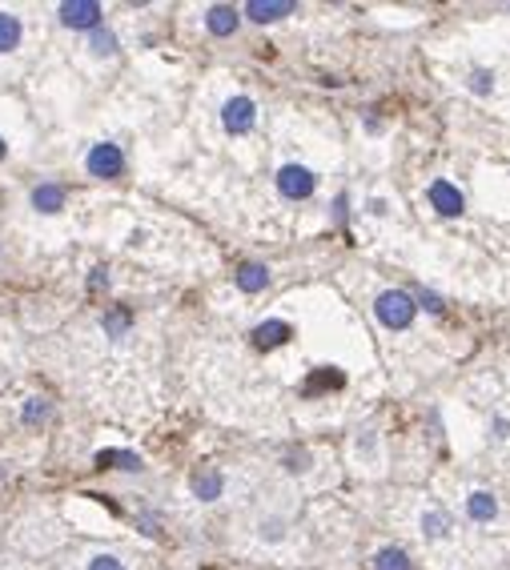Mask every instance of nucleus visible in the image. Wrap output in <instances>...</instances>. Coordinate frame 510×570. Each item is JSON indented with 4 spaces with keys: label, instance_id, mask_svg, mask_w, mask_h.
Wrapping results in <instances>:
<instances>
[{
    "label": "nucleus",
    "instance_id": "obj_12",
    "mask_svg": "<svg viewBox=\"0 0 510 570\" xmlns=\"http://www.w3.org/2000/svg\"><path fill=\"white\" fill-rule=\"evenodd\" d=\"M21 40H25V24H21V16L0 12V56H4V53H17Z\"/></svg>",
    "mask_w": 510,
    "mask_h": 570
},
{
    "label": "nucleus",
    "instance_id": "obj_8",
    "mask_svg": "<svg viewBox=\"0 0 510 570\" xmlns=\"http://www.w3.org/2000/svg\"><path fill=\"white\" fill-rule=\"evenodd\" d=\"M290 337H293V326L282 318H269L253 329V345H258V350H277V345H285Z\"/></svg>",
    "mask_w": 510,
    "mask_h": 570
},
{
    "label": "nucleus",
    "instance_id": "obj_3",
    "mask_svg": "<svg viewBox=\"0 0 510 570\" xmlns=\"http://www.w3.org/2000/svg\"><path fill=\"white\" fill-rule=\"evenodd\" d=\"M85 169H89V177H101V181H113V177H121L125 173L121 145H113V141L93 145V149L85 153Z\"/></svg>",
    "mask_w": 510,
    "mask_h": 570
},
{
    "label": "nucleus",
    "instance_id": "obj_15",
    "mask_svg": "<svg viewBox=\"0 0 510 570\" xmlns=\"http://www.w3.org/2000/svg\"><path fill=\"white\" fill-rule=\"evenodd\" d=\"M374 570H414V566H410V554H406L402 546H382V550L374 554Z\"/></svg>",
    "mask_w": 510,
    "mask_h": 570
},
{
    "label": "nucleus",
    "instance_id": "obj_16",
    "mask_svg": "<svg viewBox=\"0 0 510 570\" xmlns=\"http://www.w3.org/2000/svg\"><path fill=\"white\" fill-rule=\"evenodd\" d=\"M101 326H105V334L113 337V342H121V337L129 334V326H133V313L129 310H113V313L101 318Z\"/></svg>",
    "mask_w": 510,
    "mask_h": 570
},
{
    "label": "nucleus",
    "instance_id": "obj_22",
    "mask_svg": "<svg viewBox=\"0 0 510 570\" xmlns=\"http://www.w3.org/2000/svg\"><path fill=\"white\" fill-rule=\"evenodd\" d=\"M89 570H125V562L117 558V554H93Z\"/></svg>",
    "mask_w": 510,
    "mask_h": 570
},
{
    "label": "nucleus",
    "instance_id": "obj_2",
    "mask_svg": "<svg viewBox=\"0 0 510 570\" xmlns=\"http://www.w3.org/2000/svg\"><path fill=\"white\" fill-rule=\"evenodd\" d=\"M314 189H317L314 169L298 165V161L277 169V193H282L285 201H306V197H314Z\"/></svg>",
    "mask_w": 510,
    "mask_h": 570
},
{
    "label": "nucleus",
    "instance_id": "obj_7",
    "mask_svg": "<svg viewBox=\"0 0 510 570\" xmlns=\"http://www.w3.org/2000/svg\"><path fill=\"white\" fill-rule=\"evenodd\" d=\"M242 12L250 16L253 24H274V21H282V16L298 12V4H293V0H250Z\"/></svg>",
    "mask_w": 510,
    "mask_h": 570
},
{
    "label": "nucleus",
    "instance_id": "obj_20",
    "mask_svg": "<svg viewBox=\"0 0 510 570\" xmlns=\"http://www.w3.org/2000/svg\"><path fill=\"white\" fill-rule=\"evenodd\" d=\"M422 530H426L430 538H442L446 530H450V514H442V510H430L426 518H422Z\"/></svg>",
    "mask_w": 510,
    "mask_h": 570
},
{
    "label": "nucleus",
    "instance_id": "obj_24",
    "mask_svg": "<svg viewBox=\"0 0 510 570\" xmlns=\"http://www.w3.org/2000/svg\"><path fill=\"white\" fill-rule=\"evenodd\" d=\"M109 285V273L105 269H93V289H105Z\"/></svg>",
    "mask_w": 510,
    "mask_h": 570
},
{
    "label": "nucleus",
    "instance_id": "obj_1",
    "mask_svg": "<svg viewBox=\"0 0 510 570\" xmlns=\"http://www.w3.org/2000/svg\"><path fill=\"white\" fill-rule=\"evenodd\" d=\"M374 313H378V321L386 329H410L414 318H418V305H414V297L406 289H386L374 302Z\"/></svg>",
    "mask_w": 510,
    "mask_h": 570
},
{
    "label": "nucleus",
    "instance_id": "obj_5",
    "mask_svg": "<svg viewBox=\"0 0 510 570\" xmlns=\"http://www.w3.org/2000/svg\"><path fill=\"white\" fill-rule=\"evenodd\" d=\"M221 125L234 136L250 133V128L258 125V104H253V96H229V101L221 104Z\"/></svg>",
    "mask_w": 510,
    "mask_h": 570
},
{
    "label": "nucleus",
    "instance_id": "obj_6",
    "mask_svg": "<svg viewBox=\"0 0 510 570\" xmlns=\"http://www.w3.org/2000/svg\"><path fill=\"white\" fill-rule=\"evenodd\" d=\"M426 201L438 209L442 217H458L462 209H466V197H462V189L454 181H446V177H438V181H430L426 189Z\"/></svg>",
    "mask_w": 510,
    "mask_h": 570
},
{
    "label": "nucleus",
    "instance_id": "obj_17",
    "mask_svg": "<svg viewBox=\"0 0 510 570\" xmlns=\"http://www.w3.org/2000/svg\"><path fill=\"white\" fill-rule=\"evenodd\" d=\"M97 462L101 466H109V462H117V470H141V458L133 454V450H101L97 454Z\"/></svg>",
    "mask_w": 510,
    "mask_h": 570
},
{
    "label": "nucleus",
    "instance_id": "obj_21",
    "mask_svg": "<svg viewBox=\"0 0 510 570\" xmlns=\"http://www.w3.org/2000/svg\"><path fill=\"white\" fill-rule=\"evenodd\" d=\"M410 297H414V305H418V310L442 313V297H438V293H430V289H418V293H410Z\"/></svg>",
    "mask_w": 510,
    "mask_h": 570
},
{
    "label": "nucleus",
    "instance_id": "obj_18",
    "mask_svg": "<svg viewBox=\"0 0 510 570\" xmlns=\"http://www.w3.org/2000/svg\"><path fill=\"white\" fill-rule=\"evenodd\" d=\"M49 398H29L25 401V409H21V422H25V425H41L45 422V417H49Z\"/></svg>",
    "mask_w": 510,
    "mask_h": 570
},
{
    "label": "nucleus",
    "instance_id": "obj_11",
    "mask_svg": "<svg viewBox=\"0 0 510 570\" xmlns=\"http://www.w3.org/2000/svg\"><path fill=\"white\" fill-rule=\"evenodd\" d=\"M234 281H237V289H242V293H261V289L269 285V269L261 261H245L242 269L234 273Z\"/></svg>",
    "mask_w": 510,
    "mask_h": 570
},
{
    "label": "nucleus",
    "instance_id": "obj_19",
    "mask_svg": "<svg viewBox=\"0 0 510 570\" xmlns=\"http://www.w3.org/2000/svg\"><path fill=\"white\" fill-rule=\"evenodd\" d=\"M89 48H93V56H113L117 53V37L109 29H93L89 32Z\"/></svg>",
    "mask_w": 510,
    "mask_h": 570
},
{
    "label": "nucleus",
    "instance_id": "obj_13",
    "mask_svg": "<svg viewBox=\"0 0 510 570\" xmlns=\"http://www.w3.org/2000/svg\"><path fill=\"white\" fill-rule=\"evenodd\" d=\"M221 490H226V478H221L218 470H202V474H193V494L202 498V502H218Z\"/></svg>",
    "mask_w": 510,
    "mask_h": 570
},
{
    "label": "nucleus",
    "instance_id": "obj_10",
    "mask_svg": "<svg viewBox=\"0 0 510 570\" xmlns=\"http://www.w3.org/2000/svg\"><path fill=\"white\" fill-rule=\"evenodd\" d=\"M33 209L37 213H61L65 209V189H61L57 181H41V185H33Z\"/></svg>",
    "mask_w": 510,
    "mask_h": 570
},
{
    "label": "nucleus",
    "instance_id": "obj_9",
    "mask_svg": "<svg viewBox=\"0 0 510 570\" xmlns=\"http://www.w3.org/2000/svg\"><path fill=\"white\" fill-rule=\"evenodd\" d=\"M237 24H242V12H237L234 4H213L210 12H205V29H210L213 37H234Z\"/></svg>",
    "mask_w": 510,
    "mask_h": 570
},
{
    "label": "nucleus",
    "instance_id": "obj_25",
    "mask_svg": "<svg viewBox=\"0 0 510 570\" xmlns=\"http://www.w3.org/2000/svg\"><path fill=\"white\" fill-rule=\"evenodd\" d=\"M9 157V145H4V136H0V161Z\"/></svg>",
    "mask_w": 510,
    "mask_h": 570
},
{
    "label": "nucleus",
    "instance_id": "obj_23",
    "mask_svg": "<svg viewBox=\"0 0 510 570\" xmlns=\"http://www.w3.org/2000/svg\"><path fill=\"white\" fill-rule=\"evenodd\" d=\"M470 88H474V93H490V88H494V72L474 69V72H470Z\"/></svg>",
    "mask_w": 510,
    "mask_h": 570
},
{
    "label": "nucleus",
    "instance_id": "obj_4",
    "mask_svg": "<svg viewBox=\"0 0 510 570\" xmlns=\"http://www.w3.org/2000/svg\"><path fill=\"white\" fill-rule=\"evenodd\" d=\"M101 12H105V8H101L97 0H65V4H57V21L65 24V29H81V32L101 29Z\"/></svg>",
    "mask_w": 510,
    "mask_h": 570
},
{
    "label": "nucleus",
    "instance_id": "obj_14",
    "mask_svg": "<svg viewBox=\"0 0 510 570\" xmlns=\"http://www.w3.org/2000/svg\"><path fill=\"white\" fill-rule=\"evenodd\" d=\"M466 514L474 522H490L494 514H498V502H494V494H486V490H474V494L466 498Z\"/></svg>",
    "mask_w": 510,
    "mask_h": 570
}]
</instances>
